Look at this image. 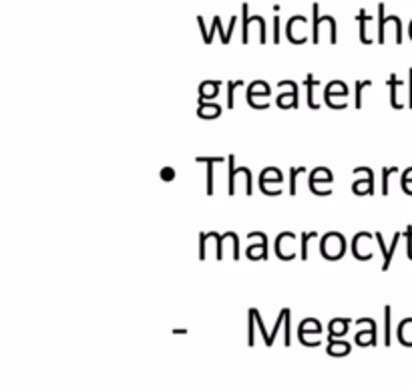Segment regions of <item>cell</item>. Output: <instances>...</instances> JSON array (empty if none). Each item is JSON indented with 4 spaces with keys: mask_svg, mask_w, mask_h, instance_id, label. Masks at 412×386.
<instances>
[{
    "mask_svg": "<svg viewBox=\"0 0 412 386\" xmlns=\"http://www.w3.org/2000/svg\"><path fill=\"white\" fill-rule=\"evenodd\" d=\"M247 240H260L258 244L249 246L246 251V256L249 260H268V238L264 231H251L247 234Z\"/></svg>",
    "mask_w": 412,
    "mask_h": 386,
    "instance_id": "6da1fadb",
    "label": "cell"
},
{
    "mask_svg": "<svg viewBox=\"0 0 412 386\" xmlns=\"http://www.w3.org/2000/svg\"><path fill=\"white\" fill-rule=\"evenodd\" d=\"M400 238H402V234H400V231H396V234H394V238H392V244L386 248V242H385V238H382V234H380V231H376V234H374V240H376V244L380 246L382 258H385V262H382V272H388V268H390V262H392V256H394V249H396V246H398Z\"/></svg>",
    "mask_w": 412,
    "mask_h": 386,
    "instance_id": "7a4b0ae2",
    "label": "cell"
},
{
    "mask_svg": "<svg viewBox=\"0 0 412 386\" xmlns=\"http://www.w3.org/2000/svg\"><path fill=\"white\" fill-rule=\"evenodd\" d=\"M364 171H366V177L352 183V192L356 195H372L374 193V171L370 167H364Z\"/></svg>",
    "mask_w": 412,
    "mask_h": 386,
    "instance_id": "3957f363",
    "label": "cell"
},
{
    "mask_svg": "<svg viewBox=\"0 0 412 386\" xmlns=\"http://www.w3.org/2000/svg\"><path fill=\"white\" fill-rule=\"evenodd\" d=\"M223 161L225 157H195V163H207V195H214V166Z\"/></svg>",
    "mask_w": 412,
    "mask_h": 386,
    "instance_id": "277c9868",
    "label": "cell"
},
{
    "mask_svg": "<svg viewBox=\"0 0 412 386\" xmlns=\"http://www.w3.org/2000/svg\"><path fill=\"white\" fill-rule=\"evenodd\" d=\"M220 81H203L199 87V103H205V101H211L218 97V91H220Z\"/></svg>",
    "mask_w": 412,
    "mask_h": 386,
    "instance_id": "5b68a950",
    "label": "cell"
},
{
    "mask_svg": "<svg viewBox=\"0 0 412 386\" xmlns=\"http://www.w3.org/2000/svg\"><path fill=\"white\" fill-rule=\"evenodd\" d=\"M318 181H322V183H332L334 181V175H332V171H330L328 167H316L310 173V177H308V188L316 185Z\"/></svg>",
    "mask_w": 412,
    "mask_h": 386,
    "instance_id": "8992f818",
    "label": "cell"
},
{
    "mask_svg": "<svg viewBox=\"0 0 412 386\" xmlns=\"http://www.w3.org/2000/svg\"><path fill=\"white\" fill-rule=\"evenodd\" d=\"M268 181H275V183H282V181H284L282 171H279L277 167H266V169L260 173V177H258V185L264 188Z\"/></svg>",
    "mask_w": 412,
    "mask_h": 386,
    "instance_id": "52a82bcc",
    "label": "cell"
},
{
    "mask_svg": "<svg viewBox=\"0 0 412 386\" xmlns=\"http://www.w3.org/2000/svg\"><path fill=\"white\" fill-rule=\"evenodd\" d=\"M221 115V107L220 105H216V103H199V107H197V117H201V119H218Z\"/></svg>",
    "mask_w": 412,
    "mask_h": 386,
    "instance_id": "ba28073f",
    "label": "cell"
},
{
    "mask_svg": "<svg viewBox=\"0 0 412 386\" xmlns=\"http://www.w3.org/2000/svg\"><path fill=\"white\" fill-rule=\"evenodd\" d=\"M388 84H390V105H392L394 109H402L404 105L398 101V87H402V81H398L396 75H390Z\"/></svg>",
    "mask_w": 412,
    "mask_h": 386,
    "instance_id": "9c48e42d",
    "label": "cell"
},
{
    "mask_svg": "<svg viewBox=\"0 0 412 386\" xmlns=\"http://www.w3.org/2000/svg\"><path fill=\"white\" fill-rule=\"evenodd\" d=\"M227 169H229V177H227V195H236V175L240 173L236 167V155H227Z\"/></svg>",
    "mask_w": 412,
    "mask_h": 386,
    "instance_id": "30bf717a",
    "label": "cell"
},
{
    "mask_svg": "<svg viewBox=\"0 0 412 386\" xmlns=\"http://www.w3.org/2000/svg\"><path fill=\"white\" fill-rule=\"evenodd\" d=\"M304 84H306V89H308V107H310V109H320V105L314 101V84H316L314 75H308L306 81H304Z\"/></svg>",
    "mask_w": 412,
    "mask_h": 386,
    "instance_id": "8fae6325",
    "label": "cell"
},
{
    "mask_svg": "<svg viewBox=\"0 0 412 386\" xmlns=\"http://www.w3.org/2000/svg\"><path fill=\"white\" fill-rule=\"evenodd\" d=\"M348 318H334L332 322H330V332H332V336L336 338V334L338 336H342L344 332H346V326H348Z\"/></svg>",
    "mask_w": 412,
    "mask_h": 386,
    "instance_id": "7c38bea8",
    "label": "cell"
},
{
    "mask_svg": "<svg viewBox=\"0 0 412 386\" xmlns=\"http://www.w3.org/2000/svg\"><path fill=\"white\" fill-rule=\"evenodd\" d=\"M330 342H332V346L328 348V352L332 356H344V354H348V350H350L348 344H344V342L336 344V338H330Z\"/></svg>",
    "mask_w": 412,
    "mask_h": 386,
    "instance_id": "4fadbf2b",
    "label": "cell"
},
{
    "mask_svg": "<svg viewBox=\"0 0 412 386\" xmlns=\"http://www.w3.org/2000/svg\"><path fill=\"white\" fill-rule=\"evenodd\" d=\"M306 173V167H292L290 169V195H296V177Z\"/></svg>",
    "mask_w": 412,
    "mask_h": 386,
    "instance_id": "5bb4252c",
    "label": "cell"
},
{
    "mask_svg": "<svg viewBox=\"0 0 412 386\" xmlns=\"http://www.w3.org/2000/svg\"><path fill=\"white\" fill-rule=\"evenodd\" d=\"M314 238H318V231H308V234L304 231L302 234V249H300L302 253H300V256H302L304 262L308 260V242H310V240H314Z\"/></svg>",
    "mask_w": 412,
    "mask_h": 386,
    "instance_id": "9a60e30c",
    "label": "cell"
},
{
    "mask_svg": "<svg viewBox=\"0 0 412 386\" xmlns=\"http://www.w3.org/2000/svg\"><path fill=\"white\" fill-rule=\"evenodd\" d=\"M392 173H398V167H385L382 169V195H388V179Z\"/></svg>",
    "mask_w": 412,
    "mask_h": 386,
    "instance_id": "2e32d148",
    "label": "cell"
},
{
    "mask_svg": "<svg viewBox=\"0 0 412 386\" xmlns=\"http://www.w3.org/2000/svg\"><path fill=\"white\" fill-rule=\"evenodd\" d=\"M207 238H211V240H216V244H218V258L216 260H223V236H220V234H216V231H209L207 234Z\"/></svg>",
    "mask_w": 412,
    "mask_h": 386,
    "instance_id": "e0dca14e",
    "label": "cell"
},
{
    "mask_svg": "<svg viewBox=\"0 0 412 386\" xmlns=\"http://www.w3.org/2000/svg\"><path fill=\"white\" fill-rule=\"evenodd\" d=\"M244 81H233V83H227V109H233V91L236 87H242Z\"/></svg>",
    "mask_w": 412,
    "mask_h": 386,
    "instance_id": "ac0fdd59",
    "label": "cell"
},
{
    "mask_svg": "<svg viewBox=\"0 0 412 386\" xmlns=\"http://www.w3.org/2000/svg\"><path fill=\"white\" fill-rule=\"evenodd\" d=\"M364 87H372V81H360V83H356V99H354V107L356 109L362 107V89Z\"/></svg>",
    "mask_w": 412,
    "mask_h": 386,
    "instance_id": "d6986e66",
    "label": "cell"
},
{
    "mask_svg": "<svg viewBox=\"0 0 412 386\" xmlns=\"http://www.w3.org/2000/svg\"><path fill=\"white\" fill-rule=\"evenodd\" d=\"M229 240H233V260L238 262L240 258H242V253H240V238H238V234H233V231H227L225 234Z\"/></svg>",
    "mask_w": 412,
    "mask_h": 386,
    "instance_id": "ffe728a7",
    "label": "cell"
},
{
    "mask_svg": "<svg viewBox=\"0 0 412 386\" xmlns=\"http://www.w3.org/2000/svg\"><path fill=\"white\" fill-rule=\"evenodd\" d=\"M207 240H209V238H207V234H203V231H201V234H199V260H201V262L207 258V251H205Z\"/></svg>",
    "mask_w": 412,
    "mask_h": 386,
    "instance_id": "44dd1931",
    "label": "cell"
},
{
    "mask_svg": "<svg viewBox=\"0 0 412 386\" xmlns=\"http://www.w3.org/2000/svg\"><path fill=\"white\" fill-rule=\"evenodd\" d=\"M412 183V167H409L404 173H402V177H400V188H402V192H407L409 188H411Z\"/></svg>",
    "mask_w": 412,
    "mask_h": 386,
    "instance_id": "7402d4cb",
    "label": "cell"
},
{
    "mask_svg": "<svg viewBox=\"0 0 412 386\" xmlns=\"http://www.w3.org/2000/svg\"><path fill=\"white\" fill-rule=\"evenodd\" d=\"M388 16L385 14V4H380V28H378V41L385 43V25Z\"/></svg>",
    "mask_w": 412,
    "mask_h": 386,
    "instance_id": "603a6c76",
    "label": "cell"
},
{
    "mask_svg": "<svg viewBox=\"0 0 412 386\" xmlns=\"http://www.w3.org/2000/svg\"><path fill=\"white\" fill-rule=\"evenodd\" d=\"M175 169L173 167H161V171H159V177L163 179V181H173L175 179Z\"/></svg>",
    "mask_w": 412,
    "mask_h": 386,
    "instance_id": "cb8c5ba5",
    "label": "cell"
},
{
    "mask_svg": "<svg viewBox=\"0 0 412 386\" xmlns=\"http://www.w3.org/2000/svg\"><path fill=\"white\" fill-rule=\"evenodd\" d=\"M402 236L407 238V253H409V260H412V225H407V229H404Z\"/></svg>",
    "mask_w": 412,
    "mask_h": 386,
    "instance_id": "d4e9b609",
    "label": "cell"
},
{
    "mask_svg": "<svg viewBox=\"0 0 412 386\" xmlns=\"http://www.w3.org/2000/svg\"><path fill=\"white\" fill-rule=\"evenodd\" d=\"M366 21H368V16H366V10H360V23H362L360 32H362V43H370V38L366 36Z\"/></svg>",
    "mask_w": 412,
    "mask_h": 386,
    "instance_id": "484cf974",
    "label": "cell"
},
{
    "mask_svg": "<svg viewBox=\"0 0 412 386\" xmlns=\"http://www.w3.org/2000/svg\"><path fill=\"white\" fill-rule=\"evenodd\" d=\"M385 334H386V344H390V306L385 308Z\"/></svg>",
    "mask_w": 412,
    "mask_h": 386,
    "instance_id": "4316f807",
    "label": "cell"
},
{
    "mask_svg": "<svg viewBox=\"0 0 412 386\" xmlns=\"http://www.w3.org/2000/svg\"><path fill=\"white\" fill-rule=\"evenodd\" d=\"M236 23V21H233ZM214 27L220 28V19H216V23H214ZM233 27V25H231ZM231 30V28H229ZM221 38H223V43H229V38H231V32H221Z\"/></svg>",
    "mask_w": 412,
    "mask_h": 386,
    "instance_id": "83f0119b",
    "label": "cell"
},
{
    "mask_svg": "<svg viewBox=\"0 0 412 386\" xmlns=\"http://www.w3.org/2000/svg\"><path fill=\"white\" fill-rule=\"evenodd\" d=\"M409 107L412 109V69H411V95H409Z\"/></svg>",
    "mask_w": 412,
    "mask_h": 386,
    "instance_id": "f1b7e54d",
    "label": "cell"
}]
</instances>
